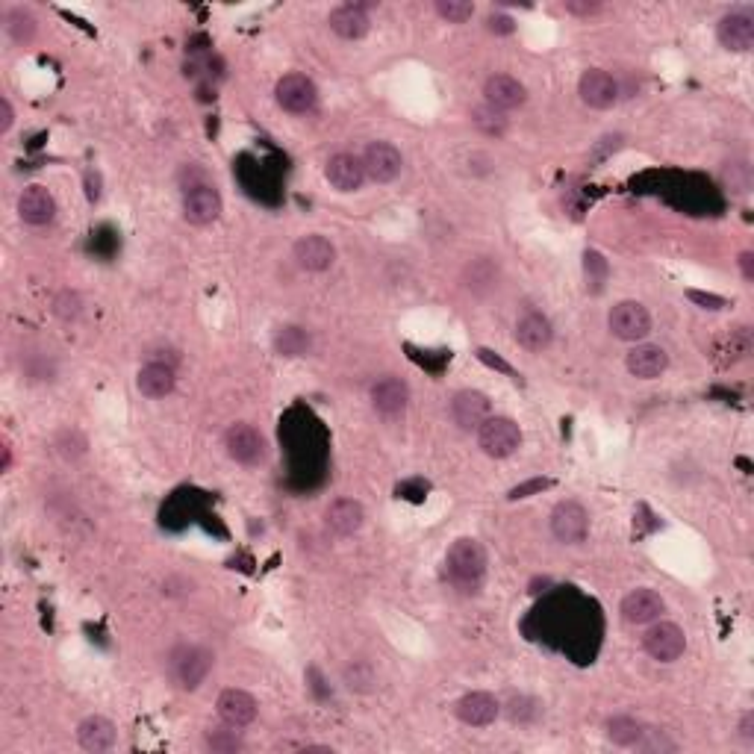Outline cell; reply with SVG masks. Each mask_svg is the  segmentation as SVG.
<instances>
[{"label": "cell", "mask_w": 754, "mask_h": 754, "mask_svg": "<svg viewBox=\"0 0 754 754\" xmlns=\"http://www.w3.org/2000/svg\"><path fill=\"white\" fill-rule=\"evenodd\" d=\"M486 548L472 537L457 539L451 548H448V557H445V569H448V578L457 590H466V593H475L486 578Z\"/></svg>", "instance_id": "6da1fadb"}, {"label": "cell", "mask_w": 754, "mask_h": 754, "mask_svg": "<svg viewBox=\"0 0 754 754\" xmlns=\"http://www.w3.org/2000/svg\"><path fill=\"white\" fill-rule=\"evenodd\" d=\"M213 666H216V654L204 646H180L168 660L171 681L186 693L198 690L213 672Z\"/></svg>", "instance_id": "7a4b0ae2"}, {"label": "cell", "mask_w": 754, "mask_h": 754, "mask_svg": "<svg viewBox=\"0 0 754 754\" xmlns=\"http://www.w3.org/2000/svg\"><path fill=\"white\" fill-rule=\"evenodd\" d=\"M522 445V431L513 419L507 416H489L484 425L478 428V448L486 457L504 460L510 454H516Z\"/></svg>", "instance_id": "3957f363"}, {"label": "cell", "mask_w": 754, "mask_h": 754, "mask_svg": "<svg viewBox=\"0 0 754 754\" xmlns=\"http://www.w3.org/2000/svg\"><path fill=\"white\" fill-rule=\"evenodd\" d=\"M274 101L292 115H307L319 107V89L307 74H283L274 86Z\"/></svg>", "instance_id": "277c9868"}, {"label": "cell", "mask_w": 754, "mask_h": 754, "mask_svg": "<svg viewBox=\"0 0 754 754\" xmlns=\"http://www.w3.org/2000/svg\"><path fill=\"white\" fill-rule=\"evenodd\" d=\"M551 534L563 545H581L590 534V513L581 501L566 498L551 510Z\"/></svg>", "instance_id": "5b68a950"}, {"label": "cell", "mask_w": 754, "mask_h": 754, "mask_svg": "<svg viewBox=\"0 0 754 754\" xmlns=\"http://www.w3.org/2000/svg\"><path fill=\"white\" fill-rule=\"evenodd\" d=\"M224 448L230 454V460H236L239 466H260L266 460V436L257 431L254 425L236 422L224 433Z\"/></svg>", "instance_id": "8992f818"}, {"label": "cell", "mask_w": 754, "mask_h": 754, "mask_svg": "<svg viewBox=\"0 0 754 754\" xmlns=\"http://www.w3.org/2000/svg\"><path fill=\"white\" fill-rule=\"evenodd\" d=\"M643 648L657 663H675L687 651V634L675 622H651L643 637Z\"/></svg>", "instance_id": "52a82bcc"}, {"label": "cell", "mask_w": 754, "mask_h": 754, "mask_svg": "<svg viewBox=\"0 0 754 754\" xmlns=\"http://www.w3.org/2000/svg\"><path fill=\"white\" fill-rule=\"evenodd\" d=\"M607 327L622 342H640L651 333V316L640 301H619L607 316Z\"/></svg>", "instance_id": "ba28073f"}, {"label": "cell", "mask_w": 754, "mask_h": 754, "mask_svg": "<svg viewBox=\"0 0 754 754\" xmlns=\"http://www.w3.org/2000/svg\"><path fill=\"white\" fill-rule=\"evenodd\" d=\"M183 216L195 227H207L221 216V195L210 183H192L183 195Z\"/></svg>", "instance_id": "9c48e42d"}, {"label": "cell", "mask_w": 754, "mask_h": 754, "mask_svg": "<svg viewBox=\"0 0 754 754\" xmlns=\"http://www.w3.org/2000/svg\"><path fill=\"white\" fill-rule=\"evenodd\" d=\"M716 39L725 51L749 54L754 48V18L749 12H728L716 24Z\"/></svg>", "instance_id": "30bf717a"}, {"label": "cell", "mask_w": 754, "mask_h": 754, "mask_svg": "<svg viewBox=\"0 0 754 754\" xmlns=\"http://www.w3.org/2000/svg\"><path fill=\"white\" fill-rule=\"evenodd\" d=\"M360 160H363V168H366V177L375 180V183H392L404 168V157L392 142H372L363 151Z\"/></svg>", "instance_id": "8fae6325"}, {"label": "cell", "mask_w": 754, "mask_h": 754, "mask_svg": "<svg viewBox=\"0 0 754 754\" xmlns=\"http://www.w3.org/2000/svg\"><path fill=\"white\" fill-rule=\"evenodd\" d=\"M578 95L590 109H610L619 101V83L613 74L601 68H590L578 80Z\"/></svg>", "instance_id": "7c38bea8"}, {"label": "cell", "mask_w": 754, "mask_h": 754, "mask_svg": "<svg viewBox=\"0 0 754 754\" xmlns=\"http://www.w3.org/2000/svg\"><path fill=\"white\" fill-rule=\"evenodd\" d=\"M366 522V510L357 498H336L324 510V525L333 537L348 539L354 537Z\"/></svg>", "instance_id": "4fadbf2b"}, {"label": "cell", "mask_w": 754, "mask_h": 754, "mask_svg": "<svg viewBox=\"0 0 754 754\" xmlns=\"http://www.w3.org/2000/svg\"><path fill=\"white\" fill-rule=\"evenodd\" d=\"M451 419L460 431H478L489 419V398L478 389H460L451 398Z\"/></svg>", "instance_id": "5bb4252c"}, {"label": "cell", "mask_w": 754, "mask_h": 754, "mask_svg": "<svg viewBox=\"0 0 754 754\" xmlns=\"http://www.w3.org/2000/svg\"><path fill=\"white\" fill-rule=\"evenodd\" d=\"M218 707V716H221V722L227 725V728H248L254 719H257V713H260V707H257V699L251 696V693H245V690H236V687H230V690H224L216 701Z\"/></svg>", "instance_id": "9a60e30c"}, {"label": "cell", "mask_w": 754, "mask_h": 754, "mask_svg": "<svg viewBox=\"0 0 754 754\" xmlns=\"http://www.w3.org/2000/svg\"><path fill=\"white\" fill-rule=\"evenodd\" d=\"M18 216H21L24 224H30V227H45V224H51L56 216L54 195H51L45 186H39V183L24 186V192L18 195Z\"/></svg>", "instance_id": "2e32d148"}, {"label": "cell", "mask_w": 754, "mask_h": 754, "mask_svg": "<svg viewBox=\"0 0 754 754\" xmlns=\"http://www.w3.org/2000/svg\"><path fill=\"white\" fill-rule=\"evenodd\" d=\"M292 257L304 271H327L336 263V248L330 239H324L319 233H310L295 242Z\"/></svg>", "instance_id": "e0dca14e"}, {"label": "cell", "mask_w": 754, "mask_h": 754, "mask_svg": "<svg viewBox=\"0 0 754 754\" xmlns=\"http://www.w3.org/2000/svg\"><path fill=\"white\" fill-rule=\"evenodd\" d=\"M663 610H666V601L648 587H640L622 598V619L628 625H651L663 616Z\"/></svg>", "instance_id": "ac0fdd59"}, {"label": "cell", "mask_w": 754, "mask_h": 754, "mask_svg": "<svg viewBox=\"0 0 754 754\" xmlns=\"http://www.w3.org/2000/svg\"><path fill=\"white\" fill-rule=\"evenodd\" d=\"M484 98L486 107L507 112V109L522 107L528 101V92H525V86L516 77H510V74H492L484 83Z\"/></svg>", "instance_id": "d6986e66"}, {"label": "cell", "mask_w": 754, "mask_h": 754, "mask_svg": "<svg viewBox=\"0 0 754 754\" xmlns=\"http://www.w3.org/2000/svg\"><path fill=\"white\" fill-rule=\"evenodd\" d=\"M327 24H330V30H333L339 39L357 42V39H363V36L369 33L372 18H369V12H366L360 3H342V6H336V9L327 15Z\"/></svg>", "instance_id": "ffe728a7"}, {"label": "cell", "mask_w": 754, "mask_h": 754, "mask_svg": "<svg viewBox=\"0 0 754 754\" xmlns=\"http://www.w3.org/2000/svg\"><path fill=\"white\" fill-rule=\"evenodd\" d=\"M454 713L463 725H472V728H486L498 719L501 713V704L492 693H466L463 699L454 704Z\"/></svg>", "instance_id": "44dd1931"}, {"label": "cell", "mask_w": 754, "mask_h": 754, "mask_svg": "<svg viewBox=\"0 0 754 754\" xmlns=\"http://www.w3.org/2000/svg\"><path fill=\"white\" fill-rule=\"evenodd\" d=\"M407 401H410V386L401 377H383L372 386V407L386 419L401 416L407 410Z\"/></svg>", "instance_id": "7402d4cb"}, {"label": "cell", "mask_w": 754, "mask_h": 754, "mask_svg": "<svg viewBox=\"0 0 754 754\" xmlns=\"http://www.w3.org/2000/svg\"><path fill=\"white\" fill-rule=\"evenodd\" d=\"M330 186L336 192H357L363 183H366V168H363V160L354 157V154H333L327 160V168H324Z\"/></svg>", "instance_id": "603a6c76"}, {"label": "cell", "mask_w": 754, "mask_h": 754, "mask_svg": "<svg viewBox=\"0 0 754 754\" xmlns=\"http://www.w3.org/2000/svg\"><path fill=\"white\" fill-rule=\"evenodd\" d=\"M77 743L92 754H104L115 749L118 743V731L109 722L107 716H86L77 728Z\"/></svg>", "instance_id": "cb8c5ba5"}, {"label": "cell", "mask_w": 754, "mask_h": 754, "mask_svg": "<svg viewBox=\"0 0 754 754\" xmlns=\"http://www.w3.org/2000/svg\"><path fill=\"white\" fill-rule=\"evenodd\" d=\"M554 339V327L548 322V316H542L537 310H528L519 322H516V342L537 354V351H545Z\"/></svg>", "instance_id": "d4e9b609"}, {"label": "cell", "mask_w": 754, "mask_h": 754, "mask_svg": "<svg viewBox=\"0 0 754 754\" xmlns=\"http://www.w3.org/2000/svg\"><path fill=\"white\" fill-rule=\"evenodd\" d=\"M625 366L637 380H654L669 369V354L660 345H637L628 354Z\"/></svg>", "instance_id": "484cf974"}, {"label": "cell", "mask_w": 754, "mask_h": 754, "mask_svg": "<svg viewBox=\"0 0 754 754\" xmlns=\"http://www.w3.org/2000/svg\"><path fill=\"white\" fill-rule=\"evenodd\" d=\"M174 383H177V377H174V366H168V363H148V366H142V372L136 377V386H139V392L145 395V398H165V395H171L174 392Z\"/></svg>", "instance_id": "4316f807"}, {"label": "cell", "mask_w": 754, "mask_h": 754, "mask_svg": "<svg viewBox=\"0 0 754 754\" xmlns=\"http://www.w3.org/2000/svg\"><path fill=\"white\" fill-rule=\"evenodd\" d=\"M271 345H274V351H277L280 357H304V354H310V348H313V336H310L304 327L286 324V327H277Z\"/></svg>", "instance_id": "83f0119b"}, {"label": "cell", "mask_w": 754, "mask_h": 754, "mask_svg": "<svg viewBox=\"0 0 754 754\" xmlns=\"http://www.w3.org/2000/svg\"><path fill=\"white\" fill-rule=\"evenodd\" d=\"M466 286L475 292V295H486L498 286V266L489 260V257H478L466 266Z\"/></svg>", "instance_id": "f1b7e54d"}, {"label": "cell", "mask_w": 754, "mask_h": 754, "mask_svg": "<svg viewBox=\"0 0 754 754\" xmlns=\"http://www.w3.org/2000/svg\"><path fill=\"white\" fill-rule=\"evenodd\" d=\"M643 731H646V725L640 719H634V716H613L607 722V737L616 746H625V749L637 746L643 740Z\"/></svg>", "instance_id": "f546056e"}, {"label": "cell", "mask_w": 754, "mask_h": 754, "mask_svg": "<svg viewBox=\"0 0 754 754\" xmlns=\"http://www.w3.org/2000/svg\"><path fill=\"white\" fill-rule=\"evenodd\" d=\"M342 678H345L348 690H354V693H372L377 684V675L369 660H351V663L345 666Z\"/></svg>", "instance_id": "4dcf8cb0"}, {"label": "cell", "mask_w": 754, "mask_h": 754, "mask_svg": "<svg viewBox=\"0 0 754 754\" xmlns=\"http://www.w3.org/2000/svg\"><path fill=\"white\" fill-rule=\"evenodd\" d=\"M6 30H9V36H12V42H18V45H27V42H33V36H36V15L30 12V9H12L9 15H6Z\"/></svg>", "instance_id": "1f68e13d"}, {"label": "cell", "mask_w": 754, "mask_h": 754, "mask_svg": "<svg viewBox=\"0 0 754 754\" xmlns=\"http://www.w3.org/2000/svg\"><path fill=\"white\" fill-rule=\"evenodd\" d=\"M436 12L448 24H466L475 15V3H469V0H436Z\"/></svg>", "instance_id": "d6a6232c"}, {"label": "cell", "mask_w": 754, "mask_h": 754, "mask_svg": "<svg viewBox=\"0 0 754 754\" xmlns=\"http://www.w3.org/2000/svg\"><path fill=\"white\" fill-rule=\"evenodd\" d=\"M54 313H56V319H62V322H77V319H80V313H83V301H80V295H77V292H71V289H62V292L54 298Z\"/></svg>", "instance_id": "836d02e7"}, {"label": "cell", "mask_w": 754, "mask_h": 754, "mask_svg": "<svg viewBox=\"0 0 754 754\" xmlns=\"http://www.w3.org/2000/svg\"><path fill=\"white\" fill-rule=\"evenodd\" d=\"M484 133L489 136H501L504 133V127H507V118H504V112H498V109L492 107H481L475 109V118H472Z\"/></svg>", "instance_id": "e575fe53"}, {"label": "cell", "mask_w": 754, "mask_h": 754, "mask_svg": "<svg viewBox=\"0 0 754 754\" xmlns=\"http://www.w3.org/2000/svg\"><path fill=\"white\" fill-rule=\"evenodd\" d=\"M56 448H59V454H62L65 460H77V457H83V454H86V436H83L80 431L59 433Z\"/></svg>", "instance_id": "d590c367"}, {"label": "cell", "mask_w": 754, "mask_h": 754, "mask_svg": "<svg viewBox=\"0 0 754 754\" xmlns=\"http://www.w3.org/2000/svg\"><path fill=\"white\" fill-rule=\"evenodd\" d=\"M207 749H213V752H239L242 749V740H239V734H236V728L233 731H210L207 734Z\"/></svg>", "instance_id": "8d00e7d4"}, {"label": "cell", "mask_w": 754, "mask_h": 754, "mask_svg": "<svg viewBox=\"0 0 754 754\" xmlns=\"http://www.w3.org/2000/svg\"><path fill=\"white\" fill-rule=\"evenodd\" d=\"M551 481H545V478H534V481H525V484L513 486L510 492H507V498L510 501H522V498H531V495H537L542 489H548Z\"/></svg>", "instance_id": "74e56055"}, {"label": "cell", "mask_w": 754, "mask_h": 754, "mask_svg": "<svg viewBox=\"0 0 754 754\" xmlns=\"http://www.w3.org/2000/svg\"><path fill=\"white\" fill-rule=\"evenodd\" d=\"M687 298L693 301V304H699L701 310H722L728 301L722 298V295H713V292H699V289H690L687 292Z\"/></svg>", "instance_id": "f35d334b"}, {"label": "cell", "mask_w": 754, "mask_h": 754, "mask_svg": "<svg viewBox=\"0 0 754 754\" xmlns=\"http://www.w3.org/2000/svg\"><path fill=\"white\" fill-rule=\"evenodd\" d=\"M563 9L569 15H578V18H587V15H595L601 9V3H593V0H566Z\"/></svg>", "instance_id": "ab89813d"}, {"label": "cell", "mask_w": 754, "mask_h": 754, "mask_svg": "<svg viewBox=\"0 0 754 754\" xmlns=\"http://www.w3.org/2000/svg\"><path fill=\"white\" fill-rule=\"evenodd\" d=\"M486 27L492 33H498V36H507V33H513V18H507V15H489Z\"/></svg>", "instance_id": "60d3db41"}, {"label": "cell", "mask_w": 754, "mask_h": 754, "mask_svg": "<svg viewBox=\"0 0 754 754\" xmlns=\"http://www.w3.org/2000/svg\"><path fill=\"white\" fill-rule=\"evenodd\" d=\"M86 198H89L92 204L101 201V174H98V171H89V174H86Z\"/></svg>", "instance_id": "b9f144b4"}, {"label": "cell", "mask_w": 754, "mask_h": 754, "mask_svg": "<svg viewBox=\"0 0 754 754\" xmlns=\"http://www.w3.org/2000/svg\"><path fill=\"white\" fill-rule=\"evenodd\" d=\"M12 121H15V112H12L9 98H0V133H3V136L12 130Z\"/></svg>", "instance_id": "7bdbcfd3"}, {"label": "cell", "mask_w": 754, "mask_h": 754, "mask_svg": "<svg viewBox=\"0 0 754 754\" xmlns=\"http://www.w3.org/2000/svg\"><path fill=\"white\" fill-rule=\"evenodd\" d=\"M740 734H743V737H746L749 743L754 740V713H752V710H746V713H743V719H740Z\"/></svg>", "instance_id": "ee69618b"}, {"label": "cell", "mask_w": 754, "mask_h": 754, "mask_svg": "<svg viewBox=\"0 0 754 754\" xmlns=\"http://www.w3.org/2000/svg\"><path fill=\"white\" fill-rule=\"evenodd\" d=\"M740 269H743V277H746V280H754V254H752V251H743V254H740Z\"/></svg>", "instance_id": "f6af8a7d"}]
</instances>
